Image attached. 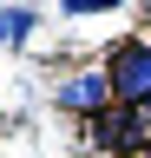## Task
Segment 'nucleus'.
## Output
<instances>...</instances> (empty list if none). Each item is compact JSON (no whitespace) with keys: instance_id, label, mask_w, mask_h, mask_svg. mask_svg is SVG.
I'll use <instances>...</instances> for the list:
<instances>
[{"instance_id":"1","label":"nucleus","mask_w":151,"mask_h":158,"mask_svg":"<svg viewBox=\"0 0 151 158\" xmlns=\"http://www.w3.org/2000/svg\"><path fill=\"white\" fill-rule=\"evenodd\" d=\"M105 79H112V106H145L151 99V40H131L105 59Z\"/></svg>"},{"instance_id":"2","label":"nucleus","mask_w":151,"mask_h":158,"mask_svg":"<svg viewBox=\"0 0 151 158\" xmlns=\"http://www.w3.org/2000/svg\"><path fill=\"white\" fill-rule=\"evenodd\" d=\"M59 106L79 112V118L112 112V79H105V73H72V79H59Z\"/></svg>"},{"instance_id":"3","label":"nucleus","mask_w":151,"mask_h":158,"mask_svg":"<svg viewBox=\"0 0 151 158\" xmlns=\"http://www.w3.org/2000/svg\"><path fill=\"white\" fill-rule=\"evenodd\" d=\"M92 145L99 152H131V145H145V125H138V112L131 106H112L92 118Z\"/></svg>"},{"instance_id":"4","label":"nucleus","mask_w":151,"mask_h":158,"mask_svg":"<svg viewBox=\"0 0 151 158\" xmlns=\"http://www.w3.org/2000/svg\"><path fill=\"white\" fill-rule=\"evenodd\" d=\"M33 20H40L33 7H0V46H20V40L33 33Z\"/></svg>"},{"instance_id":"5","label":"nucleus","mask_w":151,"mask_h":158,"mask_svg":"<svg viewBox=\"0 0 151 158\" xmlns=\"http://www.w3.org/2000/svg\"><path fill=\"white\" fill-rule=\"evenodd\" d=\"M131 112H138V125H145V145H151V99H145V106H131Z\"/></svg>"},{"instance_id":"6","label":"nucleus","mask_w":151,"mask_h":158,"mask_svg":"<svg viewBox=\"0 0 151 158\" xmlns=\"http://www.w3.org/2000/svg\"><path fill=\"white\" fill-rule=\"evenodd\" d=\"M145 152H151V145H145Z\"/></svg>"}]
</instances>
